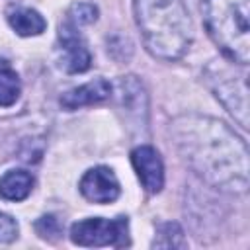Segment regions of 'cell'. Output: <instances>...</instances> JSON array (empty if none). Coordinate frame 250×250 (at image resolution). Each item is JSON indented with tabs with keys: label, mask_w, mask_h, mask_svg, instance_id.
Masks as SVG:
<instances>
[{
	"label": "cell",
	"mask_w": 250,
	"mask_h": 250,
	"mask_svg": "<svg viewBox=\"0 0 250 250\" xmlns=\"http://www.w3.org/2000/svg\"><path fill=\"white\" fill-rule=\"evenodd\" d=\"M119 88V107L125 111L129 119H133L137 125H146V113H148V100L143 82L137 80V76H123L117 82Z\"/></svg>",
	"instance_id": "cell-9"
},
{
	"label": "cell",
	"mask_w": 250,
	"mask_h": 250,
	"mask_svg": "<svg viewBox=\"0 0 250 250\" xmlns=\"http://www.w3.org/2000/svg\"><path fill=\"white\" fill-rule=\"evenodd\" d=\"M203 23L221 49V53L236 64L250 61V0H203Z\"/></svg>",
	"instance_id": "cell-3"
},
{
	"label": "cell",
	"mask_w": 250,
	"mask_h": 250,
	"mask_svg": "<svg viewBox=\"0 0 250 250\" xmlns=\"http://www.w3.org/2000/svg\"><path fill=\"white\" fill-rule=\"evenodd\" d=\"M35 230H37L43 238L55 240V238L61 234V225H59V221H57L53 215H45V217H41V219L35 223Z\"/></svg>",
	"instance_id": "cell-16"
},
{
	"label": "cell",
	"mask_w": 250,
	"mask_h": 250,
	"mask_svg": "<svg viewBox=\"0 0 250 250\" xmlns=\"http://www.w3.org/2000/svg\"><path fill=\"white\" fill-rule=\"evenodd\" d=\"M152 246H156V248H186L188 242H186L184 230L180 229L178 223H164L158 227Z\"/></svg>",
	"instance_id": "cell-13"
},
{
	"label": "cell",
	"mask_w": 250,
	"mask_h": 250,
	"mask_svg": "<svg viewBox=\"0 0 250 250\" xmlns=\"http://www.w3.org/2000/svg\"><path fill=\"white\" fill-rule=\"evenodd\" d=\"M131 162H133V168H135L143 188L148 193H158L164 186V166H162L160 154L152 146L141 145V146L133 148Z\"/></svg>",
	"instance_id": "cell-7"
},
{
	"label": "cell",
	"mask_w": 250,
	"mask_h": 250,
	"mask_svg": "<svg viewBox=\"0 0 250 250\" xmlns=\"http://www.w3.org/2000/svg\"><path fill=\"white\" fill-rule=\"evenodd\" d=\"M59 39H61L62 55H64V59H62L64 68L68 72H84V70H88L90 62H92V55H90V51L86 47V41L78 33V27L66 20L64 23H61Z\"/></svg>",
	"instance_id": "cell-8"
},
{
	"label": "cell",
	"mask_w": 250,
	"mask_h": 250,
	"mask_svg": "<svg viewBox=\"0 0 250 250\" xmlns=\"http://www.w3.org/2000/svg\"><path fill=\"white\" fill-rule=\"evenodd\" d=\"M119 182L111 168H90L80 180V193L92 203H111L119 197Z\"/></svg>",
	"instance_id": "cell-6"
},
{
	"label": "cell",
	"mask_w": 250,
	"mask_h": 250,
	"mask_svg": "<svg viewBox=\"0 0 250 250\" xmlns=\"http://www.w3.org/2000/svg\"><path fill=\"white\" fill-rule=\"evenodd\" d=\"M68 21L74 23L76 27L80 25H88V23H94L98 20V8L90 2H76L68 8V14H66Z\"/></svg>",
	"instance_id": "cell-15"
},
{
	"label": "cell",
	"mask_w": 250,
	"mask_h": 250,
	"mask_svg": "<svg viewBox=\"0 0 250 250\" xmlns=\"http://www.w3.org/2000/svg\"><path fill=\"white\" fill-rule=\"evenodd\" d=\"M109 96H111V84L104 78H98V80L86 82V84H82L78 88H72L66 94H62L61 105L64 109L72 111V109H78L82 105H92V104L104 102Z\"/></svg>",
	"instance_id": "cell-10"
},
{
	"label": "cell",
	"mask_w": 250,
	"mask_h": 250,
	"mask_svg": "<svg viewBox=\"0 0 250 250\" xmlns=\"http://www.w3.org/2000/svg\"><path fill=\"white\" fill-rule=\"evenodd\" d=\"M246 64L240 66V70L232 64L225 62H211L205 68V80L217 100L229 109V113L238 121L242 129H248V86H246Z\"/></svg>",
	"instance_id": "cell-4"
},
{
	"label": "cell",
	"mask_w": 250,
	"mask_h": 250,
	"mask_svg": "<svg viewBox=\"0 0 250 250\" xmlns=\"http://www.w3.org/2000/svg\"><path fill=\"white\" fill-rule=\"evenodd\" d=\"M129 225L125 217L84 219L70 227V240L78 246H125L129 244Z\"/></svg>",
	"instance_id": "cell-5"
},
{
	"label": "cell",
	"mask_w": 250,
	"mask_h": 250,
	"mask_svg": "<svg viewBox=\"0 0 250 250\" xmlns=\"http://www.w3.org/2000/svg\"><path fill=\"white\" fill-rule=\"evenodd\" d=\"M20 92H21V84L18 74L12 68H2L0 70V105L2 107L14 105L20 98Z\"/></svg>",
	"instance_id": "cell-14"
},
{
	"label": "cell",
	"mask_w": 250,
	"mask_h": 250,
	"mask_svg": "<svg viewBox=\"0 0 250 250\" xmlns=\"http://www.w3.org/2000/svg\"><path fill=\"white\" fill-rule=\"evenodd\" d=\"M18 236V223L6 215L0 213V242H12Z\"/></svg>",
	"instance_id": "cell-17"
},
{
	"label": "cell",
	"mask_w": 250,
	"mask_h": 250,
	"mask_svg": "<svg viewBox=\"0 0 250 250\" xmlns=\"http://www.w3.org/2000/svg\"><path fill=\"white\" fill-rule=\"evenodd\" d=\"M133 8L150 55L176 61L188 51L193 27L184 0H133Z\"/></svg>",
	"instance_id": "cell-2"
},
{
	"label": "cell",
	"mask_w": 250,
	"mask_h": 250,
	"mask_svg": "<svg viewBox=\"0 0 250 250\" xmlns=\"http://www.w3.org/2000/svg\"><path fill=\"white\" fill-rule=\"evenodd\" d=\"M8 23L10 27L18 33V35H23V37H29V35H39L45 31L47 27V21L45 18L37 12V10H31V8H12L8 12Z\"/></svg>",
	"instance_id": "cell-11"
},
{
	"label": "cell",
	"mask_w": 250,
	"mask_h": 250,
	"mask_svg": "<svg viewBox=\"0 0 250 250\" xmlns=\"http://www.w3.org/2000/svg\"><path fill=\"white\" fill-rule=\"evenodd\" d=\"M33 189V176L25 170H8L0 178V195L10 201L25 199Z\"/></svg>",
	"instance_id": "cell-12"
},
{
	"label": "cell",
	"mask_w": 250,
	"mask_h": 250,
	"mask_svg": "<svg viewBox=\"0 0 250 250\" xmlns=\"http://www.w3.org/2000/svg\"><path fill=\"white\" fill-rule=\"evenodd\" d=\"M170 135L186 162L207 184L230 193L248 189L246 143L223 121L207 115H178Z\"/></svg>",
	"instance_id": "cell-1"
}]
</instances>
